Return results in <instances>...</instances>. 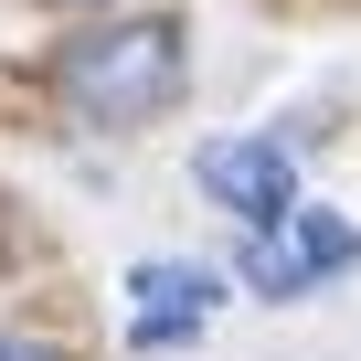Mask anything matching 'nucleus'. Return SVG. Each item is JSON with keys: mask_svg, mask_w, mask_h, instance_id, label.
<instances>
[{"mask_svg": "<svg viewBox=\"0 0 361 361\" xmlns=\"http://www.w3.org/2000/svg\"><path fill=\"white\" fill-rule=\"evenodd\" d=\"M234 276H245L255 298H276V308H287V298H308V266H298L287 224H276V234H245V245H234Z\"/></svg>", "mask_w": 361, "mask_h": 361, "instance_id": "39448f33", "label": "nucleus"}, {"mask_svg": "<svg viewBox=\"0 0 361 361\" xmlns=\"http://www.w3.org/2000/svg\"><path fill=\"white\" fill-rule=\"evenodd\" d=\"M192 180L245 224V234H276L308 192H298V149L276 138V128H255V138H202L192 149Z\"/></svg>", "mask_w": 361, "mask_h": 361, "instance_id": "f03ea898", "label": "nucleus"}, {"mask_svg": "<svg viewBox=\"0 0 361 361\" xmlns=\"http://www.w3.org/2000/svg\"><path fill=\"white\" fill-rule=\"evenodd\" d=\"M213 308H224V276L192 266V255L128 266V350H180V340H202Z\"/></svg>", "mask_w": 361, "mask_h": 361, "instance_id": "7ed1b4c3", "label": "nucleus"}, {"mask_svg": "<svg viewBox=\"0 0 361 361\" xmlns=\"http://www.w3.org/2000/svg\"><path fill=\"white\" fill-rule=\"evenodd\" d=\"M287 245H298L308 287H319V276H350V266H361V224H350V213H329V202H298V213H287Z\"/></svg>", "mask_w": 361, "mask_h": 361, "instance_id": "20e7f679", "label": "nucleus"}, {"mask_svg": "<svg viewBox=\"0 0 361 361\" xmlns=\"http://www.w3.org/2000/svg\"><path fill=\"white\" fill-rule=\"evenodd\" d=\"M192 85V22L180 11H96L43 54V106L64 128H149Z\"/></svg>", "mask_w": 361, "mask_h": 361, "instance_id": "f257e3e1", "label": "nucleus"}, {"mask_svg": "<svg viewBox=\"0 0 361 361\" xmlns=\"http://www.w3.org/2000/svg\"><path fill=\"white\" fill-rule=\"evenodd\" d=\"M43 11H75V22H96V11H138V0H43Z\"/></svg>", "mask_w": 361, "mask_h": 361, "instance_id": "0eeeda50", "label": "nucleus"}, {"mask_svg": "<svg viewBox=\"0 0 361 361\" xmlns=\"http://www.w3.org/2000/svg\"><path fill=\"white\" fill-rule=\"evenodd\" d=\"M0 361H75L64 340H32V329H0Z\"/></svg>", "mask_w": 361, "mask_h": 361, "instance_id": "423d86ee", "label": "nucleus"}]
</instances>
